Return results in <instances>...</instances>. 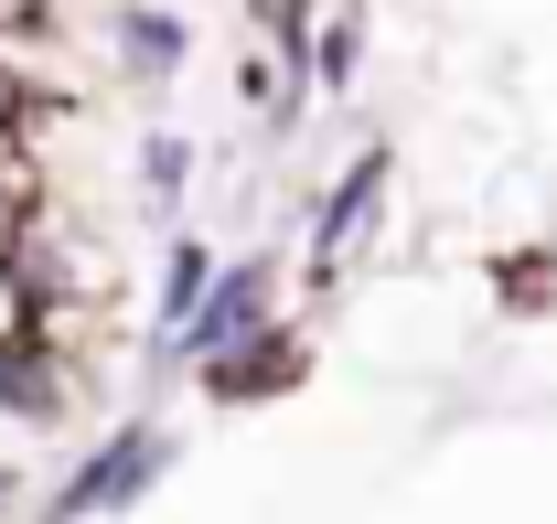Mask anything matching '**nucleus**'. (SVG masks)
Segmentation results:
<instances>
[{
    "label": "nucleus",
    "instance_id": "obj_1",
    "mask_svg": "<svg viewBox=\"0 0 557 524\" xmlns=\"http://www.w3.org/2000/svg\"><path fill=\"white\" fill-rule=\"evenodd\" d=\"M269 332V267H236V278H214L205 300H194V322H183V342L194 353H236V342H258Z\"/></svg>",
    "mask_w": 557,
    "mask_h": 524
},
{
    "label": "nucleus",
    "instance_id": "obj_2",
    "mask_svg": "<svg viewBox=\"0 0 557 524\" xmlns=\"http://www.w3.org/2000/svg\"><path fill=\"white\" fill-rule=\"evenodd\" d=\"M375 194H386V150H364V161L344 172V194L322 203V225H311V267H344V258H354V236H364Z\"/></svg>",
    "mask_w": 557,
    "mask_h": 524
},
{
    "label": "nucleus",
    "instance_id": "obj_3",
    "mask_svg": "<svg viewBox=\"0 0 557 524\" xmlns=\"http://www.w3.org/2000/svg\"><path fill=\"white\" fill-rule=\"evenodd\" d=\"M150 471H161V450H150V439H108V450L86 460V471H75V492H65V514H108V503H129L139 482H150Z\"/></svg>",
    "mask_w": 557,
    "mask_h": 524
},
{
    "label": "nucleus",
    "instance_id": "obj_4",
    "mask_svg": "<svg viewBox=\"0 0 557 524\" xmlns=\"http://www.w3.org/2000/svg\"><path fill=\"white\" fill-rule=\"evenodd\" d=\"M119 43H129L139 75H172V65H183V22H172V11H129V22H119Z\"/></svg>",
    "mask_w": 557,
    "mask_h": 524
},
{
    "label": "nucleus",
    "instance_id": "obj_5",
    "mask_svg": "<svg viewBox=\"0 0 557 524\" xmlns=\"http://www.w3.org/2000/svg\"><path fill=\"white\" fill-rule=\"evenodd\" d=\"M214 289V258L194 247V236H172V322H194V300Z\"/></svg>",
    "mask_w": 557,
    "mask_h": 524
},
{
    "label": "nucleus",
    "instance_id": "obj_6",
    "mask_svg": "<svg viewBox=\"0 0 557 524\" xmlns=\"http://www.w3.org/2000/svg\"><path fill=\"white\" fill-rule=\"evenodd\" d=\"M183 172H194V150H183V139H150V150H139V183H150V203L183 194Z\"/></svg>",
    "mask_w": 557,
    "mask_h": 524
},
{
    "label": "nucleus",
    "instance_id": "obj_7",
    "mask_svg": "<svg viewBox=\"0 0 557 524\" xmlns=\"http://www.w3.org/2000/svg\"><path fill=\"white\" fill-rule=\"evenodd\" d=\"M354 54H364V33H354V22H333V33L311 43V65H322V86H344V75H354Z\"/></svg>",
    "mask_w": 557,
    "mask_h": 524
}]
</instances>
